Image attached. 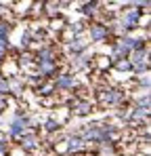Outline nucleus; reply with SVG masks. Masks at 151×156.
<instances>
[{
  "instance_id": "1",
  "label": "nucleus",
  "mask_w": 151,
  "mask_h": 156,
  "mask_svg": "<svg viewBox=\"0 0 151 156\" xmlns=\"http://www.w3.org/2000/svg\"><path fill=\"white\" fill-rule=\"evenodd\" d=\"M23 127H25V122H23V120H15V125H13L11 133H13V135H19V133L23 131Z\"/></svg>"
},
{
  "instance_id": "2",
  "label": "nucleus",
  "mask_w": 151,
  "mask_h": 156,
  "mask_svg": "<svg viewBox=\"0 0 151 156\" xmlns=\"http://www.w3.org/2000/svg\"><path fill=\"white\" fill-rule=\"evenodd\" d=\"M136 19H139V15H136V13H130V15L126 17V21H124V23H126L128 27H132L134 23H136Z\"/></svg>"
},
{
  "instance_id": "3",
  "label": "nucleus",
  "mask_w": 151,
  "mask_h": 156,
  "mask_svg": "<svg viewBox=\"0 0 151 156\" xmlns=\"http://www.w3.org/2000/svg\"><path fill=\"white\" fill-rule=\"evenodd\" d=\"M72 82H74L72 76H63L61 80H59V87H72Z\"/></svg>"
},
{
  "instance_id": "4",
  "label": "nucleus",
  "mask_w": 151,
  "mask_h": 156,
  "mask_svg": "<svg viewBox=\"0 0 151 156\" xmlns=\"http://www.w3.org/2000/svg\"><path fill=\"white\" fill-rule=\"evenodd\" d=\"M105 36V27H95L92 30V38H103Z\"/></svg>"
},
{
  "instance_id": "5",
  "label": "nucleus",
  "mask_w": 151,
  "mask_h": 156,
  "mask_svg": "<svg viewBox=\"0 0 151 156\" xmlns=\"http://www.w3.org/2000/svg\"><path fill=\"white\" fill-rule=\"evenodd\" d=\"M126 53H128V47H126L124 42H122V44L116 49V55H118V57H122V55H126Z\"/></svg>"
},
{
  "instance_id": "6",
  "label": "nucleus",
  "mask_w": 151,
  "mask_h": 156,
  "mask_svg": "<svg viewBox=\"0 0 151 156\" xmlns=\"http://www.w3.org/2000/svg\"><path fill=\"white\" fill-rule=\"evenodd\" d=\"M105 99H107V101H116V99H118V95H116L113 91H109V93L105 95Z\"/></svg>"
},
{
  "instance_id": "7",
  "label": "nucleus",
  "mask_w": 151,
  "mask_h": 156,
  "mask_svg": "<svg viewBox=\"0 0 151 156\" xmlns=\"http://www.w3.org/2000/svg\"><path fill=\"white\" fill-rule=\"evenodd\" d=\"M25 146L32 148V146H34V137H25Z\"/></svg>"
},
{
  "instance_id": "8",
  "label": "nucleus",
  "mask_w": 151,
  "mask_h": 156,
  "mask_svg": "<svg viewBox=\"0 0 151 156\" xmlns=\"http://www.w3.org/2000/svg\"><path fill=\"white\" fill-rule=\"evenodd\" d=\"M2 152H4V144H0V154H2Z\"/></svg>"
},
{
  "instance_id": "9",
  "label": "nucleus",
  "mask_w": 151,
  "mask_h": 156,
  "mask_svg": "<svg viewBox=\"0 0 151 156\" xmlns=\"http://www.w3.org/2000/svg\"><path fill=\"white\" fill-rule=\"evenodd\" d=\"M0 57H2V47H0Z\"/></svg>"
}]
</instances>
